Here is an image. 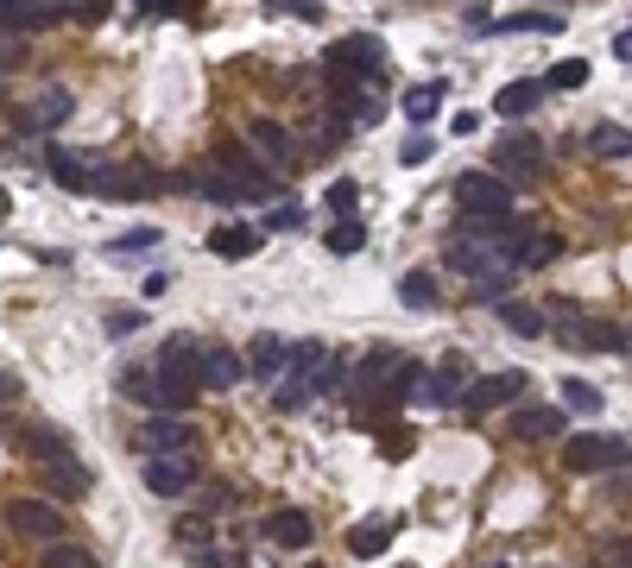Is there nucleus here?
I'll return each mask as SVG.
<instances>
[{"label": "nucleus", "instance_id": "f257e3e1", "mask_svg": "<svg viewBox=\"0 0 632 568\" xmlns=\"http://www.w3.org/2000/svg\"><path fill=\"white\" fill-rule=\"evenodd\" d=\"M348 379V367H342L329 348H316V341H304V348H292V360H285V372H278L273 386V405L278 411H304V405H316V398L329 392V386H342Z\"/></svg>", "mask_w": 632, "mask_h": 568}, {"label": "nucleus", "instance_id": "f03ea898", "mask_svg": "<svg viewBox=\"0 0 632 568\" xmlns=\"http://www.w3.org/2000/svg\"><path fill=\"white\" fill-rule=\"evenodd\" d=\"M209 165H216V171L240 190V202H273V197H278L273 171H266L254 152H247V139H221L216 152H209Z\"/></svg>", "mask_w": 632, "mask_h": 568}, {"label": "nucleus", "instance_id": "7ed1b4c3", "mask_svg": "<svg viewBox=\"0 0 632 568\" xmlns=\"http://www.w3.org/2000/svg\"><path fill=\"white\" fill-rule=\"evenodd\" d=\"M544 322H556V341H563V348H594V353H620L626 348V335L613 329V322H594V316H582L575 303H556Z\"/></svg>", "mask_w": 632, "mask_h": 568}, {"label": "nucleus", "instance_id": "20e7f679", "mask_svg": "<svg viewBox=\"0 0 632 568\" xmlns=\"http://www.w3.org/2000/svg\"><path fill=\"white\" fill-rule=\"evenodd\" d=\"M455 209L462 216H513V183H500L494 171H462L455 177Z\"/></svg>", "mask_w": 632, "mask_h": 568}, {"label": "nucleus", "instance_id": "39448f33", "mask_svg": "<svg viewBox=\"0 0 632 568\" xmlns=\"http://www.w3.org/2000/svg\"><path fill=\"white\" fill-rule=\"evenodd\" d=\"M329 77H355V82H379V70H386V44L374 39V32H355V39L329 44Z\"/></svg>", "mask_w": 632, "mask_h": 568}, {"label": "nucleus", "instance_id": "423d86ee", "mask_svg": "<svg viewBox=\"0 0 632 568\" xmlns=\"http://www.w3.org/2000/svg\"><path fill=\"white\" fill-rule=\"evenodd\" d=\"M632 461V436H570L563 442V468L570 474H601Z\"/></svg>", "mask_w": 632, "mask_h": 568}, {"label": "nucleus", "instance_id": "0eeeda50", "mask_svg": "<svg viewBox=\"0 0 632 568\" xmlns=\"http://www.w3.org/2000/svg\"><path fill=\"white\" fill-rule=\"evenodd\" d=\"M139 480H146V492H158V499H184V492L197 487V455L190 449L146 455V461H139Z\"/></svg>", "mask_w": 632, "mask_h": 568}, {"label": "nucleus", "instance_id": "6e6552de", "mask_svg": "<svg viewBox=\"0 0 632 568\" xmlns=\"http://www.w3.org/2000/svg\"><path fill=\"white\" fill-rule=\"evenodd\" d=\"M240 139H247V152H254L266 171H285V165L304 152V146L292 139V127H278V120H247V127H240Z\"/></svg>", "mask_w": 632, "mask_h": 568}, {"label": "nucleus", "instance_id": "1a4fd4ad", "mask_svg": "<svg viewBox=\"0 0 632 568\" xmlns=\"http://www.w3.org/2000/svg\"><path fill=\"white\" fill-rule=\"evenodd\" d=\"M152 190H158V171H146V165H101V171H96V190H89V197L146 202Z\"/></svg>", "mask_w": 632, "mask_h": 568}, {"label": "nucleus", "instance_id": "9d476101", "mask_svg": "<svg viewBox=\"0 0 632 568\" xmlns=\"http://www.w3.org/2000/svg\"><path fill=\"white\" fill-rule=\"evenodd\" d=\"M525 386H532V372H525V367L487 372V379H474V386H468V398H462V405H468V417H487V411H500V405H513Z\"/></svg>", "mask_w": 632, "mask_h": 568}, {"label": "nucleus", "instance_id": "9b49d317", "mask_svg": "<svg viewBox=\"0 0 632 568\" xmlns=\"http://www.w3.org/2000/svg\"><path fill=\"white\" fill-rule=\"evenodd\" d=\"M494 171L500 177H537L544 171V139L537 133H500L494 139Z\"/></svg>", "mask_w": 632, "mask_h": 568}, {"label": "nucleus", "instance_id": "f8f14e48", "mask_svg": "<svg viewBox=\"0 0 632 568\" xmlns=\"http://www.w3.org/2000/svg\"><path fill=\"white\" fill-rule=\"evenodd\" d=\"M468 386H474L468 360H462V353H450V360H443L436 372H424L417 398H424V405H443V411H450V405H462V398H468Z\"/></svg>", "mask_w": 632, "mask_h": 568}, {"label": "nucleus", "instance_id": "ddd939ff", "mask_svg": "<svg viewBox=\"0 0 632 568\" xmlns=\"http://www.w3.org/2000/svg\"><path fill=\"white\" fill-rule=\"evenodd\" d=\"M7 530H13V537H63V518H58V506H45V499H13V506H7Z\"/></svg>", "mask_w": 632, "mask_h": 568}, {"label": "nucleus", "instance_id": "4468645a", "mask_svg": "<svg viewBox=\"0 0 632 568\" xmlns=\"http://www.w3.org/2000/svg\"><path fill=\"white\" fill-rule=\"evenodd\" d=\"M45 165H51V177H58L63 190H82V197H89V190H96V158L89 152H70V146H51V152H45Z\"/></svg>", "mask_w": 632, "mask_h": 568}, {"label": "nucleus", "instance_id": "2eb2a0df", "mask_svg": "<svg viewBox=\"0 0 632 568\" xmlns=\"http://www.w3.org/2000/svg\"><path fill=\"white\" fill-rule=\"evenodd\" d=\"M190 423H184V417H171V411H158L152 423H146V430H139V449L146 455H178V449H190Z\"/></svg>", "mask_w": 632, "mask_h": 568}, {"label": "nucleus", "instance_id": "dca6fc26", "mask_svg": "<svg viewBox=\"0 0 632 568\" xmlns=\"http://www.w3.org/2000/svg\"><path fill=\"white\" fill-rule=\"evenodd\" d=\"M259 537H273L278 549H304V544H310V518H304L297 506H278V511H266Z\"/></svg>", "mask_w": 632, "mask_h": 568}, {"label": "nucleus", "instance_id": "f3484780", "mask_svg": "<svg viewBox=\"0 0 632 568\" xmlns=\"http://www.w3.org/2000/svg\"><path fill=\"white\" fill-rule=\"evenodd\" d=\"M506 436H513V442H544V436H563V411H556V405H532V411H519L513 423H506Z\"/></svg>", "mask_w": 632, "mask_h": 568}, {"label": "nucleus", "instance_id": "a211bd4d", "mask_svg": "<svg viewBox=\"0 0 632 568\" xmlns=\"http://www.w3.org/2000/svg\"><path fill=\"white\" fill-rule=\"evenodd\" d=\"M240 367H247V360H240L235 348H203V386H209V392H235Z\"/></svg>", "mask_w": 632, "mask_h": 568}, {"label": "nucleus", "instance_id": "6ab92c4d", "mask_svg": "<svg viewBox=\"0 0 632 568\" xmlns=\"http://www.w3.org/2000/svg\"><path fill=\"white\" fill-rule=\"evenodd\" d=\"M70 114V89H45L32 108H20V133H45V127H58Z\"/></svg>", "mask_w": 632, "mask_h": 568}, {"label": "nucleus", "instance_id": "aec40b11", "mask_svg": "<svg viewBox=\"0 0 632 568\" xmlns=\"http://www.w3.org/2000/svg\"><path fill=\"white\" fill-rule=\"evenodd\" d=\"M58 13H63V0H0V20L20 26V32H32V26H45V20H58Z\"/></svg>", "mask_w": 632, "mask_h": 568}, {"label": "nucleus", "instance_id": "412c9836", "mask_svg": "<svg viewBox=\"0 0 632 568\" xmlns=\"http://www.w3.org/2000/svg\"><path fill=\"white\" fill-rule=\"evenodd\" d=\"M544 96H551L544 82H506V89L494 96V108H500V120H525V114H532V108H537Z\"/></svg>", "mask_w": 632, "mask_h": 568}, {"label": "nucleus", "instance_id": "4be33fe9", "mask_svg": "<svg viewBox=\"0 0 632 568\" xmlns=\"http://www.w3.org/2000/svg\"><path fill=\"white\" fill-rule=\"evenodd\" d=\"M285 360H292V341H285V335H259L254 353H247L254 379H278V372H285Z\"/></svg>", "mask_w": 632, "mask_h": 568}, {"label": "nucleus", "instance_id": "5701e85b", "mask_svg": "<svg viewBox=\"0 0 632 568\" xmlns=\"http://www.w3.org/2000/svg\"><path fill=\"white\" fill-rule=\"evenodd\" d=\"M494 310H500V322H506L513 335H532V341L551 329V322H544V310H537V303H519V297H500Z\"/></svg>", "mask_w": 632, "mask_h": 568}, {"label": "nucleus", "instance_id": "b1692460", "mask_svg": "<svg viewBox=\"0 0 632 568\" xmlns=\"http://www.w3.org/2000/svg\"><path fill=\"white\" fill-rule=\"evenodd\" d=\"M259 228H216V235H209V247H216L221 259H254L259 253Z\"/></svg>", "mask_w": 632, "mask_h": 568}, {"label": "nucleus", "instance_id": "393cba45", "mask_svg": "<svg viewBox=\"0 0 632 568\" xmlns=\"http://www.w3.org/2000/svg\"><path fill=\"white\" fill-rule=\"evenodd\" d=\"M386 544H393V518H367V525L348 530V549H355V556H386Z\"/></svg>", "mask_w": 632, "mask_h": 568}, {"label": "nucleus", "instance_id": "a878e982", "mask_svg": "<svg viewBox=\"0 0 632 568\" xmlns=\"http://www.w3.org/2000/svg\"><path fill=\"white\" fill-rule=\"evenodd\" d=\"M494 32H563V13H544V7H532V13H500Z\"/></svg>", "mask_w": 632, "mask_h": 568}, {"label": "nucleus", "instance_id": "bb28decb", "mask_svg": "<svg viewBox=\"0 0 632 568\" xmlns=\"http://www.w3.org/2000/svg\"><path fill=\"white\" fill-rule=\"evenodd\" d=\"M310 146H304V152H336V146H342V139H348V120H342L336 114V108H323V114H316L310 120Z\"/></svg>", "mask_w": 632, "mask_h": 568}, {"label": "nucleus", "instance_id": "cd10ccee", "mask_svg": "<svg viewBox=\"0 0 632 568\" xmlns=\"http://www.w3.org/2000/svg\"><path fill=\"white\" fill-rule=\"evenodd\" d=\"M589 152L594 158H632V133L626 127H613V120H601V127L589 133Z\"/></svg>", "mask_w": 632, "mask_h": 568}, {"label": "nucleus", "instance_id": "c85d7f7f", "mask_svg": "<svg viewBox=\"0 0 632 568\" xmlns=\"http://www.w3.org/2000/svg\"><path fill=\"white\" fill-rule=\"evenodd\" d=\"M190 190H197V197H209V202H221V209H228V202H240V190H235V183H228V177L216 171V165L190 171Z\"/></svg>", "mask_w": 632, "mask_h": 568}, {"label": "nucleus", "instance_id": "c756f323", "mask_svg": "<svg viewBox=\"0 0 632 568\" xmlns=\"http://www.w3.org/2000/svg\"><path fill=\"white\" fill-rule=\"evenodd\" d=\"M436 108H443V82H417V89H405V120H417V127H424Z\"/></svg>", "mask_w": 632, "mask_h": 568}, {"label": "nucleus", "instance_id": "7c9ffc66", "mask_svg": "<svg viewBox=\"0 0 632 568\" xmlns=\"http://www.w3.org/2000/svg\"><path fill=\"white\" fill-rule=\"evenodd\" d=\"M556 253H563V240L544 235V228H532V235H525V247H519V272H525V266H551Z\"/></svg>", "mask_w": 632, "mask_h": 568}, {"label": "nucleus", "instance_id": "2f4dec72", "mask_svg": "<svg viewBox=\"0 0 632 568\" xmlns=\"http://www.w3.org/2000/svg\"><path fill=\"white\" fill-rule=\"evenodd\" d=\"M398 297H405L412 310H436V278L424 272V266H417V272H405V278H398Z\"/></svg>", "mask_w": 632, "mask_h": 568}, {"label": "nucleus", "instance_id": "473e14b6", "mask_svg": "<svg viewBox=\"0 0 632 568\" xmlns=\"http://www.w3.org/2000/svg\"><path fill=\"white\" fill-rule=\"evenodd\" d=\"M361 247H367L361 216H336V228H329V253H361Z\"/></svg>", "mask_w": 632, "mask_h": 568}, {"label": "nucleus", "instance_id": "72a5a7b5", "mask_svg": "<svg viewBox=\"0 0 632 568\" xmlns=\"http://www.w3.org/2000/svg\"><path fill=\"white\" fill-rule=\"evenodd\" d=\"M582 82H589V58H563L551 77H544V89H582Z\"/></svg>", "mask_w": 632, "mask_h": 568}, {"label": "nucleus", "instance_id": "f704fd0d", "mask_svg": "<svg viewBox=\"0 0 632 568\" xmlns=\"http://www.w3.org/2000/svg\"><path fill=\"white\" fill-rule=\"evenodd\" d=\"M563 405H570V411H601V392H594L589 379H563Z\"/></svg>", "mask_w": 632, "mask_h": 568}, {"label": "nucleus", "instance_id": "c9c22d12", "mask_svg": "<svg viewBox=\"0 0 632 568\" xmlns=\"http://www.w3.org/2000/svg\"><path fill=\"white\" fill-rule=\"evenodd\" d=\"M45 568H96V556L77 549V544H51L45 549Z\"/></svg>", "mask_w": 632, "mask_h": 568}, {"label": "nucleus", "instance_id": "e433bc0d", "mask_svg": "<svg viewBox=\"0 0 632 568\" xmlns=\"http://www.w3.org/2000/svg\"><path fill=\"white\" fill-rule=\"evenodd\" d=\"M146 247H158V235H152V228H134V235H120L108 253H115V259H134V253H146Z\"/></svg>", "mask_w": 632, "mask_h": 568}, {"label": "nucleus", "instance_id": "4c0bfd02", "mask_svg": "<svg viewBox=\"0 0 632 568\" xmlns=\"http://www.w3.org/2000/svg\"><path fill=\"white\" fill-rule=\"evenodd\" d=\"M355 202H361L355 183H329V216H355Z\"/></svg>", "mask_w": 632, "mask_h": 568}, {"label": "nucleus", "instance_id": "58836bf2", "mask_svg": "<svg viewBox=\"0 0 632 568\" xmlns=\"http://www.w3.org/2000/svg\"><path fill=\"white\" fill-rule=\"evenodd\" d=\"M431 152H436V146L417 133V139H405V146H398V165H431Z\"/></svg>", "mask_w": 632, "mask_h": 568}, {"label": "nucleus", "instance_id": "ea45409f", "mask_svg": "<svg viewBox=\"0 0 632 568\" xmlns=\"http://www.w3.org/2000/svg\"><path fill=\"white\" fill-rule=\"evenodd\" d=\"M139 7H146V13H197L203 0H139Z\"/></svg>", "mask_w": 632, "mask_h": 568}, {"label": "nucleus", "instance_id": "a19ab883", "mask_svg": "<svg viewBox=\"0 0 632 568\" xmlns=\"http://www.w3.org/2000/svg\"><path fill=\"white\" fill-rule=\"evenodd\" d=\"M178 537H184L190 549H197V544H209V525H203V518H184V525H178Z\"/></svg>", "mask_w": 632, "mask_h": 568}, {"label": "nucleus", "instance_id": "79ce46f5", "mask_svg": "<svg viewBox=\"0 0 632 568\" xmlns=\"http://www.w3.org/2000/svg\"><path fill=\"white\" fill-rule=\"evenodd\" d=\"M70 13H77V20H108V0H77Z\"/></svg>", "mask_w": 632, "mask_h": 568}, {"label": "nucleus", "instance_id": "37998d69", "mask_svg": "<svg viewBox=\"0 0 632 568\" xmlns=\"http://www.w3.org/2000/svg\"><path fill=\"white\" fill-rule=\"evenodd\" d=\"M108 329H115V335H134L139 329V310H115V316H108Z\"/></svg>", "mask_w": 632, "mask_h": 568}, {"label": "nucleus", "instance_id": "c03bdc74", "mask_svg": "<svg viewBox=\"0 0 632 568\" xmlns=\"http://www.w3.org/2000/svg\"><path fill=\"white\" fill-rule=\"evenodd\" d=\"M297 221H304V209H292V202H278L273 209V228H297Z\"/></svg>", "mask_w": 632, "mask_h": 568}, {"label": "nucleus", "instance_id": "a18cd8bd", "mask_svg": "<svg viewBox=\"0 0 632 568\" xmlns=\"http://www.w3.org/2000/svg\"><path fill=\"white\" fill-rule=\"evenodd\" d=\"M139 291H146V297H165V291H171V272H152L146 285H139Z\"/></svg>", "mask_w": 632, "mask_h": 568}, {"label": "nucleus", "instance_id": "49530a36", "mask_svg": "<svg viewBox=\"0 0 632 568\" xmlns=\"http://www.w3.org/2000/svg\"><path fill=\"white\" fill-rule=\"evenodd\" d=\"M13 398H20V379H13V372H0V405H13Z\"/></svg>", "mask_w": 632, "mask_h": 568}, {"label": "nucleus", "instance_id": "de8ad7c7", "mask_svg": "<svg viewBox=\"0 0 632 568\" xmlns=\"http://www.w3.org/2000/svg\"><path fill=\"white\" fill-rule=\"evenodd\" d=\"M613 58H620V63H632V32H620V39H613Z\"/></svg>", "mask_w": 632, "mask_h": 568}, {"label": "nucleus", "instance_id": "09e8293b", "mask_svg": "<svg viewBox=\"0 0 632 568\" xmlns=\"http://www.w3.org/2000/svg\"><path fill=\"white\" fill-rule=\"evenodd\" d=\"M0 216H7V190H0Z\"/></svg>", "mask_w": 632, "mask_h": 568}, {"label": "nucleus", "instance_id": "8fccbe9b", "mask_svg": "<svg viewBox=\"0 0 632 568\" xmlns=\"http://www.w3.org/2000/svg\"><path fill=\"white\" fill-rule=\"evenodd\" d=\"M626 348H632V335H626Z\"/></svg>", "mask_w": 632, "mask_h": 568}, {"label": "nucleus", "instance_id": "3c124183", "mask_svg": "<svg viewBox=\"0 0 632 568\" xmlns=\"http://www.w3.org/2000/svg\"><path fill=\"white\" fill-rule=\"evenodd\" d=\"M544 568H556V562H544Z\"/></svg>", "mask_w": 632, "mask_h": 568}]
</instances>
